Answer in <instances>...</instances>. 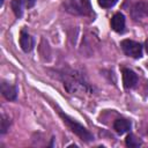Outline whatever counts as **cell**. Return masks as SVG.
Returning a JSON list of instances; mask_svg holds the SVG:
<instances>
[{"mask_svg": "<svg viewBox=\"0 0 148 148\" xmlns=\"http://www.w3.org/2000/svg\"><path fill=\"white\" fill-rule=\"evenodd\" d=\"M64 86L67 89V91L71 94H74L79 90H81V91L90 90L88 83L84 81V79L77 72H72L71 74H66L65 79H64Z\"/></svg>", "mask_w": 148, "mask_h": 148, "instance_id": "obj_1", "label": "cell"}, {"mask_svg": "<svg viewBox=\"0 0 148 148\" xmlns=\"http://www.w3.org/2000/svg\"><path fill=\"white\" fill-rule=\"evenodd\" d=\"M59 114H60V117L62 118L64 123L69 127V130H71L73 133H75L81 140L89 142V141H91V140L94 139L92 134H91L86 127H83L80 123H77L75 119L71 118L69 116H67V114H65V113H62V112H59Z\"/></svg>", "mask_w": 148, "mask_h": 148, "instance_id": "obj_2", "label": "cell"}, {"mask_svg": "<svg viewBox=\"0 0 148 148\" xmlns=\"http://www.w3.org/2000/svg\"><path fill=\"white\" fill-rule=\"evenodd\" d=\"M65 8L67 12L75 15H91L92 8L90 0H66Z\"/></svg>", "mask_w": 148, "mask_h": 148, "instance_id": "obj_3", "label": "cell"}, {"mask_svg": "<svg viewBox=\"0 0 148 148\" xmlns=\"http://www.w3.org/2000/svg\"><path fill=\"white\" fill-rule=\"evenodd\" d=\"M120 46H121L124 53L128 57H132V58H141L142 57V46H141V44H139L134 40L125 39L121 42Z\"/></svg>", "mask_w": 148, "mask_h": 148, "instance_id": "obj_4", "label": "cell"}, {"mask_svg": "<svg viewBox=\"0 0 148 148\" xmlns=\"http://www.w3.org/2000/svg\"><path fill=\"white\" fill-rule=\"evenodd\" d=\"M138 82V76L136 74L128 69V68H124L123 69V83H124V87L130 89V88H133Z\"/></svg>", "mask_w": 148, "mask_h": 148, "instance_id": "obj_5", "label": "cell"}, {"mask_svg": "<svg viewBox=\"0 0 148 148\" xmlns=\"http://www.w3.org/2000/svg\"><path fill=\"white\" fill-rule=\"evenodd\" d=\"M1 91H2V95L7 99H9V101H14L16 98V95H17L16 87L10 84L7 81H2V83H1Z\"/></svg>", "mask_w": 148, "mask_h": 148, "instance_id": "obj_6", "label": "cell"}, {"mask_svg": "<svg viewBox=\"0 0 148 148\" xmlns=\"http://www.w3.org/2000/svg\"><path fill=\"white\" fill-rule=\"evenodd\" d=\"M111 27L116 32H123L125 30V16L121 13H117L111 18Z\"/></svg>", "mask_w": 148, "mask_h": 148, "instance_id": "obj_7", "label": "cell"}, {"mask_svg": "<svg viewBox=\"0 0 148 148\" xmlns=\"http://www.w3.org/2000/svg\"><path fill=\"white\" fill-rule=\"evenodd\" d=\"M20 45H21V47H22V50L24 52H29L34 47V39H32V37L28 32H25L24 30H22L21 35H20Z\"/></svg>", "mask_w": 148, "mask_h": 148, "instance_id": "obj_8", "label": "cell"}, {"mask_svg": "<svg viewBox=\"0 0 148 148\" xmlns=\"http://www.w3.org/2000/svg\"><path fill=\"white\" fill-rule=\"evenodd\" d=\"M113 128L118 134H124L130 131L131 128V123L126 119H117L113 124Z\"/></svg>", "mask_w": 148, "mask_h": 148, "instance_id": "obj_9", "label": "cell"}, {"mask_svg": "<svg viewBox=\"0 0 148 148\" xmlns=\"http://www.w3.org/2000/svg\"><path fill=\"white\" fill-rule=\"evenodd\" d=\"M143 15L148 16V3L139 2L133 8V16L134 17H140V16H143Z\"/></svg>", "mask_w": 148, "mask_h": 148, "instance_id": "obj_10", "label": "cell"}, {"mask_svg": "<svg viewBox=\"0 0 148 148\" xmlns=\"http://www.w3.org/2000/svg\"><path fill=\"white\" fill-rule=\"evenodd\" d=\"M10 6H12V9H13V12H14L16 17H21L23 15L24 5H23L22 0H12Z\"/></svg>", "mask_w": 148, "mask_h": 148, "instance_id": "obj_11", "label": "cell"}, {"mask_svg": "<svg viewBox=\"0 0 148 148\" xmlns=\"http://www.w3.org/2000/svg\"><path fill=\"white\" fill-rule=\"evenodd\" d=\"M141 143H142V142H141L135 135H133V134H128L127 138H126V145H127L128 147L136 148V147L141 146Z\"/></svg>", "mask_w": 148, "mask_h": 148, "instance_id": "obj_12", "label": "cell"}, {"mask_svg": "<svg viewBox=\"0 0 148 148\" xmlns=\"http://www.w3.org/2000/svg\"><path fill=\"white\" fill-rule=\"evenodd\" d=\"M98 5L103 8H111L112 6H114L117 3L118 0H97Z\"/></svg>", "mask_w": 148, "mask_h": 148, "instance_id": "obj_13", "label": "cell"}, {"mask_svg": "<svg viewBox=\"0 0 148 148\" xmlns=\"http://www.w3.org/2000/svg\"><path fill=\"white\" fill-rule=\"evenodd\" d=\"M9 125H10L9 119H7L5 116H2L1 117V134L7 132V130L9 128Z\"/></svg>", "mask_w": 148, "mask_h": 148, "instance_id": "obj_14", "label": "cell"}, {"mask_svg": "<svg viewBox=\"0 0 148 148\" xmlns=\"http://www.w3.org/2000/svg\"><path fill=\"white\" fill-rule=\"evenodd\" d=\"M22 2H23V5H24V7L31 8V7L36 3V0H22Z\"/></svg>", "mask_w": 148, "mask_h": 148, "instance_id": "obj_15", "label": "cell"}, {"mask_svg": "<svg viewBox=\"0 0 148 148\" xmlns=\"http://www.w3.org/2000/svg\"><path fill=\"white\" fill-rule=\"evenodd\" d=\"M145 46H146V51L148 52V38H147V40H146V44H145Z\"/></svg>", "mask_w": 148, "mask_h": 148, "instance_id": "obj_16", "label": "cell"}]
</instances>
